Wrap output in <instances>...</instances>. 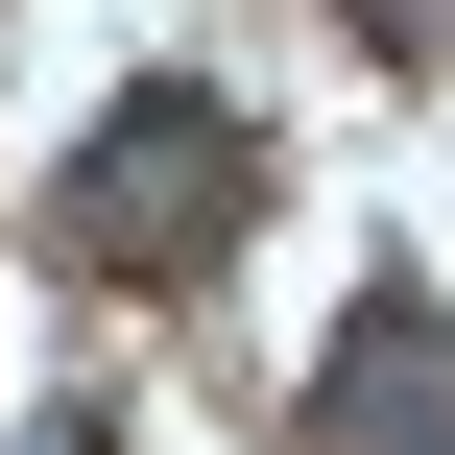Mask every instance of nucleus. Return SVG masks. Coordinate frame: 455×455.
<instances>
[{"label": "nucleus", "mask_w": 455, "mask_h": 455, "mask_svg": "<svg viewBox=\"0 0 455 455\" xmlns=\"http://www.w3.org/2000/svg\"><path fill=\"white\" fill-rule=\"evenodd\" d=\"M240 192H264V144H240L216 96H120V120H72V168H48L72 264H120V288H192V264L240 240Z\"/></svg>", "instance_id": "f257e3e1"}, {"label": "nucleus", "mask_w": 455, "mask_h": 455, "mask_svg": "<svg viewBox=\"0 0 455 455\" xmlns=\"http://www.w3.org/2000/svg\"><path fill=\"white\" fill-rule=\"evenodd\" d=\"M312 455H455V312L360 288L336 360H312Z\"/></svg>", "instance_id": "f03ea898"}, {"label": "nucleus", "mask_w": 455, "mask_h": 455, "mask_svg": "<svg viewBox=\"0 0 455 455\" xmlns=\"http://www.w3.org/2000/svg\"><path fill=\"white\" fill-rule=\"evenodd\" d=\"M360 48H455V0H360Z\"/></svg>", "instance_id": "7ed1b4c3"}]
</instances>
